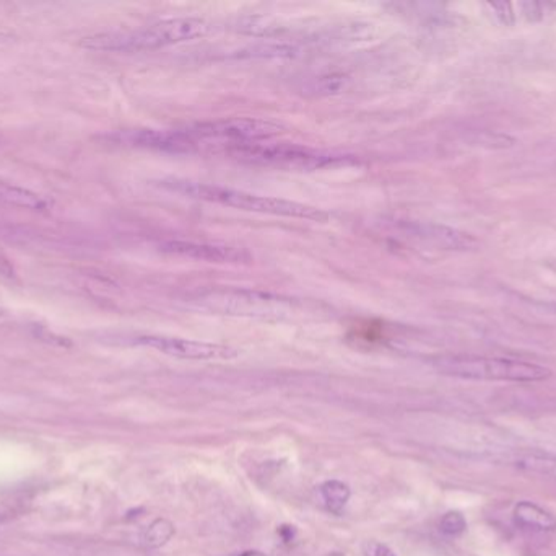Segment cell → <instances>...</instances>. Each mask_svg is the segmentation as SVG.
<instances>
[{
	"label": "cell",
	"instance_id": "cell-1",
	"mask_svg": "<svg viewBox=\"0 0 556 556\" xmlns=\"http://www.w3.org/2000/svg\"><path fill=\"white\" fill-rule=\"evenodd\" d=\"M159 186H163L171 193L183 194L186 198L215 202V204H222L226 208L247 210V212L304 219V220H312V222H326L329 219L326 210H319L310 204L288 201V200L272 198V196H259V194L247 193L243 190H235L228 186L210 185V183H199V181L177 180V178L161 180Z\"/></svg>",
	"mask_w": 556,
	"mask_h": 556
},
{
	"label": "cell",
	"instance_id": "cell-2",
	"mask_svg": "<svg viewBox=\"0 0 556 556\" xmlns=\"http://www.w3.org/2000/svg\"><path fill=\"white\" fill-rule=\"evenodd\" d=\"M210 32L206 20L194 16L168 18L157 24L126 30V32L96 33L83 38L80 46L91 51H111V53H137L151 49L167 48L186 41L197 40Z\"/></svg>",
	"mask_w": 556,
	"mask_h": 556
},
{
	"label": "cell",
	"instance_id": "cell-3",
	"mask_svg": "<svg viewBox=\"0 0 556 556\" xmlns=\"http://www.w3.org/2000/svg\"><path fill=\"white\" fill-rule=\"evenodd\" d=\"M222 152L235 161L255 167H272V169L298 170V171H314V170L337 169L355 163L351 155L327 152L321 149H312L298 144H265V142H238V144L222 145Z\"/></svg>",
	"mask_w": 556,
	"mask_h": 556
},
{
	"label": "cell",
	"instance_id": "cell-4",
	"mask_svg": "<svg viewBox=\"0 0 556 556\" xmlns=\"http://www.w3.org/2000/svg\"><path fill=\"white\" fill-rule=\"evenodd\" d=\"M433 366L437 372L459 379L527 384V382H542L551 377L549 367L513 357L475 355L439 356L433 361Z\"/></svg>",
	"mask_w": 556,
	"mask_h": 556
},
{
	"label": "cell",
	"instance_id": "cell-5",
	"mask_svg": "<svg viewBox=\"0 0 556 556\" xmlns=\"http://www.w3.org/2000/svg\"><path fill=\"white\" fill-rule=\"evenodd\" d=\"M192 304L212 312L239 317H278L294 307L292 298L257 289H208L191 298Z\"/></svg>",
	"mask_w": 556,
	"mask_h": 556
},
{
	"label": "cell",
	"instance_id": "cell-6",
	"mask_svg": "<svg viewBox=\"0 0 556 556\" xmlns=\"http://www.w3.org/2000/svg\"><path fill=\"white\" fill-rule=\"evenodd\" d=\"M183 130L196 149H200V145L206 142L222 145L259 142L282 134L283 126L261 118H225L215 122H196L191 126H184Z\"/></svg>",
	"mask_w": 556,
	"mask_h": 556
},
{
	"label": "cell",
	"instance_id": "cell-7",
	"mask_svg": "<svg viewBox=\"0 0 556 556\" xmlns=\"http://www.w3.org/2000/svg\"><path fill=\"white\" fill-rule=\"evenodd\" d=\"M137 345L151 347L163 355L173 356L179 359L192 361H230L239 355L235 347L225 345H215L207 341H194V339L173 338V337H157L145 335L136 339Z\"/></svg>",
	"mask_w": 556,
	"mask_h": 556
},
{
	"label": "cell",
	"instance_id": "cell-8",
	"mask_svg": "<svg viewBox=\"0 0 556 556\" xmlns=\"http://www.w3.org/2000/svg\"><path fill=\"white\" fill-rule=\"evenodd\" d=\"M159 250L175 257L218 263V265H244L253 259V255L244 249L222 243L168 240L159 245Z\"/></svg>",
	"mask_w": 556,
	"mask_h": 556
},
{
	"label": "cell",
	"instance_id": "cell-9",
	"mask_svg": "<svg viewBox=\"0 0 556 556\" xmlns=\"http://www.w3.org/2000/svg\"><path fill=\"white\" fill-rule=\"evenodd\" d=\"M398 229L408 239L428 243L443 250H472L477 247V240L472 235L453 227L439 226L433 222L398 220Z\"/></svg>",
	"mask_w": 556,
	"mask_h": 556
},
{
	"label": "cell",
	"instance_id": "cell-10",
	"mask_svg": "<svg viewBox=\"0 0 556 556\" xmlns=\"http://www.w3.org/2000/svg\"><path fill=\"white\" fill-rule=\"evenodd\" d=\"M514 524L533 532H555L556 517L531 501H519L513 509Z\"/></svg>",
	"mask_w": 556,
	"mask_h": 556
},
{
	"label": "cell",
	"instance_id": "cell-11",
	"mask_svg": "<svg viewBox=\"0 0 556 556\" xmlns=\"http://www.w3.org/2000/svg\"><path fill=\"white\" fill-rule=\"evenodd\" d=\"M0 202L24 210H44L49 208V202L40 194L33 193L22 186L8 185L2 181H0Z\"/></svg>",
	"mask_w": 556,
	"mask_h": 556
},
{
	"label": "cell",
	"instance_id": "cell-12",
	"mask_svg": "<svg viewBox=\"0 0 556 556\" xmlns=\"http://www.w3.org/2000/svg\"><path fill=\"white\" fill-rule=\"evenodd\" d=\"M514 465L529 473H537L556 480V454L551 452H524L516 457Z\"/></svg>",
	"mask_w": 556,
	"mask_h": 556
},
{
	"label": "cell",
	"instance_id": "cell-13",
	"mask_svg": "<svg viewBox=\"0 0 556 556\" xmlns=\"http://www.w3.org/2000/svg\"><path fill=\"white\" fill-rule=\"evenodd\" d=\"M319 493L322 496V501L326 502L327 509L334 514L342 512L351 494L349 484L342 483L339 480H331V482L321 484Z\"/></svg>",
	"mask_w": 556,
	"mask_h": 556
},
{
	"label": "cell",
	"instance_id": "cell-14",
	"mask_svg": "<svg viewBox=\"0 0 556 556\" xmlns=\"http://www.w3.org/2000/svg\"><path fill=\"white\" fill-rule=\"evenodd\" d=\"M173 535H175V525L171 524L168 519L159 517L157 521H153L147 527V531L143 532V547H147V549H159V547H163L165 543L171 541Z\"/></svg>",
	"mask_w": 556,
	"mask_h": 556
},
{
	"label": "cell",
	"instance_id": "cell-15",
	"mask_svg": "<svg viewBox=\"0 0 556 556\" xmlns=\"http://www.w3.org/2000/svg\"><path fill=\"white\" fill-rule=\"evenodd\" d=\"M439 531L446 537H461L467 531V521L459 511H449L439 521Z\"/></svg>",
	"mask_w": 556,
	"mask_h": 556
},
{
	"label": "cell",
	"instance_id": "cell-16",
	"mask_svg": "<svg viewBox=\"0 0 556 556\" xmlns=\"http://www.w3.org/2000/svg\"><path fill=\"white\" fill-rule=\"evenodd\" d=\"M345 85V77L343 75H326L321 77L318 82H314L310 87V92H314L318 95H331L340 92Z\"/></svg>",
	"mask_w": 556,
	"mask_h": 556
},
{
	"label": "cell",
	"instance_id": "cell-17",
	"mask_svg": "<svg viewBox=\"0 0 556 556\" xmlns=\"http://www.w3.org/2000/svg\"><path fill=\"white\" fill-rule=\"evenodd\" d=\"M488 7L492 8L501 24L509 26V24H514V22H516V14L513 10V4H509V2L488 4Z\"/></svg>",
	"mask_w": 556,
	"mask_h": 556
},
{
	"label": "cell",
	"instance_id": "cell-18",
	"mask_svg": "<svg viewBox=\"0 0 556 556\" xmlns=\"http://www.w3.org/2000/svg\"><path fill=\"white\" fill-rule=\"evenodd\" d=\"M365 556H396V553L381 541H369L363 545Z\"/></svg>",
	"mask_w": 556,
	"mask_h": 556
},
{
	"label": "cell",
	"instance_id": "cell-19",
	"mask_svg": "<svg viewBox=\"0 0 556 556\" xmlns=\"http://www.w3.org/2000/svg\"><path fill=\"white\" fill-rule=\"evenodd\" d=\"M16 273L14 265L8 261L7 258H4L0 255V281H12L15 279Z\"/></svg>",
	"mask_w": 556,
	"mask_h": 556
},
{
	"label": "cell",
	"instance_id": "cell-20",
	"mask_svg": "<svg viewBox=\"0 0 556 556\" xmlns=\"http://www.w3.org/2000/svg\"><path fill=\"white\" fill-rule=\"evenodd\" d=\"M12 40V34H8V33L0 32V43H8V41Z\"/></svg>",
	"mask_w": 556,
	"mask_h": 556
},
{
	"label": "cell",
	"instance_id": "cell-21",
	"mask_svg": "<svg viewBox=\"0 0 556 556\" xmlns=\"http://www.w3.org/2000/svg\"><path fill=\"white\" fill-rule=\"evenodd\" d=\"M4 317H7V310L4 307H0V318H4Z\"/></svg>",
	"mask_w": 556,
	"mask_h": 556
},
{
	"label": "cell",
	"instance_id": "cell-22",
	"mask_svg": "<svg viewBox=\"0 0 556 556\" xmlns=\"http://www.w3.org/2000/svg\"><path fill=\"white\" fill-rule=\"evenodd\" d=\"M327 556H345V555H343V553H339V551H335V553H331V555H327Z\"/></svg>",
	"mask_w": 556,
	"mask_h": 556
}]
</instances>
